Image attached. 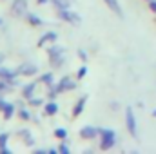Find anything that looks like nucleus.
<instances>
[{"instance_id": "f257e3e1", "label": "nucleus", "mask_w": 156, "mask_h": 154, "mask_svg": "<svg viewBox=\"0 0 156 154\" xmlns=\"http://www.w3.org/2000/svg\"><path fill=\"white\" fill-rule=\"evenodd\" d=\"M47 58H49V64H51L55 69H58V67H62L64 62H66V49L55 44V45H51V47L47 49Z\"/></svg>"}, {"instance_id": "f03ea898", "label": "nucleus", "mask_w": 156, "mask_h": 154, "mask_svg": "<svg viewBox=\"0 0 156 154\" xmlns=\"http://www.w3.org/2000/svg\"><path fill=\"white\" fill-rule=\"evenodd\" d=\"M100 136H102L100 149H102V151H109V149L115 145V140H116L115 131H111V129H100Z\"/></svg>"}, {"instance_id": "7ed1b4c3", "label": "nucleus", "mask_w": 156, "mask_h": 154, "mask_svg": "<svg viewBox=\"0 0 156 154\" xmlns=\"http://www.w3.org/2000/svg\"><path fill=\"white\" fill-rule=\"evenodd\" d=\"M56 15H58V18H60V20L69 22V24H73V26H80V22H82L80 15L75 13V11H71V9H58V11H56Z\"/></svg>"}, {"instance_id": "20e7f679", "label": "nucleus", "mask_w": 156, "mask_h": 154, "mask_svg": "<svg viewBox=\"0 0 156 154\" xmlns=\"http://www.w3.org/2000/svg\"><path fill=\"white\" fill-rule=\"evenodd\" d=\"M11 15L20 18L27 15V0H13L11 2Z\"/></svg>"}, {"instance_id": "39448f33", "label": "nucleus", "mask_w": 156, "mask_h": 154, "mask_svg": "<svg viewBox=\"0 0 156 154\" xmlns=\"http://www.w3.org/2000/svg\"><path fill=\"white\" fill-rule=\"evenodd\" d=\"M56 87H58L60 93H67V91H73V89L76 87V82H75L73 78H69V76H64L58 83H56Z\"/></svg>"}, {"instance_id": "423d86ee", "label": "nucleus", "mask_w": 156, "mask_h": 154, "mask_svg": "<svg viewBox=\"0 0 156 154\" xmlns=\"http://www.w3.org/2000/svg\"><path fill=\"white\" fill-rule=\"evenodd\" d=\"M18 75H22V76H35L37 73H38V67L35 65V64H22V65H18Z\"/></svg>"}, {"instance_id": "0eeeda50", "label": "nucleus", "mask_w": 156, "mask_h": 154, "mask_svg": "<svg viewBox=\"0 0 156 154\" xmlns=\"http://www.w3.org/2000/svg\"><path fill=\"white\" fill-rule=\"evenodd\" d=\"M98 134H100V129L91 127V125H85V127L80 129V136H82L83 140H94Z\"/></svg>"}, {"instance_id": "6e6552de", "label": "nucleus", "mask_w": 156, "mask_h": 154, "mask_svg": "<svg viewBox=\"0 0 156 154\" xmlns=\"http://www.w3.org/2000/svg\"><path fill=\"white\" fill-rule=\"evenodd\" d=\"M37 85H38V80H37V82H29V83H26V85L22 87V98H24V100L33 98V96H35V91H37Z\"/></svg>"}, {"instance_id": "1a4fd4ad", "label": "nucleus", "mask_w": 156, "mask_h": 154, "mask_svg": "<svg viewBox=\"0 0 156 154\" xmlns=\"http://www.w3.org/2000/svg\"><path fill=\"white\" fill-rule=\"evenodd\" d=\"M56 38H58V35H56L55 31H47V33H44V35L38 38L37 45H38V47H44L45 44H55V42H56Z\"/></svg>"}, {"instance_id": "9d476101", "label": "nucleus", "mask_w": 156, "mask_h": 154, "mask_svg": "<svg viewBox=\"0 0 156 154\" xmlns=\"http://www.w3.org/2000/svg\"><path fill=\"white\" fill-rule=\"evenodd\" d=\"M125 123H127V129L133 136H136V120H134V114H133V109H127L125 111Z\"/></svg>"}, {"instance_id": "9b49d317", "label": "nucleus", "mask_w": 156, "mask_h": 154, "mask_svg": "<svg viewBox=\"0 0 156 154\" xmlns=\"http://www.w3.org/2000/svg\"><path fill=\"white\" fill-rule=\"evenodd\" d=\"M16 76H18V71H11V69H7V67L0 65V78H2V80H5L7 83H11Z\"/></svg>"}, {"instance_id": "f8f14e48", "label": "nucleus", "mask_w": 156, "mask_h": 154, "mask_svg": "<svg viewBox=\"0 0 156 154\" xmlns=\"http://www.w3.org/2000/svg\"><path fill=\"white\" fill-rule=\"evenodd\" d=\"M26 20H27V24L33 26V27H40V26H44V20L40 18L38 15H35V13H27V15H26Z\"/></svg>"}, {"instance_id": "ddd939ff", "label": "nucleus", "mask_w": 156, "mask_h": 154, "mask_svg": "<svg viewBox=\"0 0 156 154\" xmlns=\"http://www.w3.org/2000/svg\"><path fill=\"white\" fill-rule=\"evenodd\" d=\"M15 113H16V105L11 103V102H7L5 107H4V111H2V116H4V120H11L15 116Z\"/></svg>"}, {"instance_id": "4468645a", "label": "nucleus", "mask_w": 156, "mask_h": 154, "mask_svg": "<svg viewBox=\"0 0 156 154\" xmlns=\"http://www.w3.org/2000/svg\"><path fill=\"white\" fill-rule=\"evenodd\" d=\"M18 134L22 136V140H24V143H26L27 147H35V138L31 136V132H29L27 129H22V131H18Z\"/></svg>"}, {"instance_id": "2eb2a0df", "label": "nucleus", "mask_w": 156, "mask_h": 154, "mask_svg": "<svg viewBox=\"0 0 156 154\" xmlns=\"http://www.w3.org/2000/svg\"><path fill=\"white\" fill-rule=\"evenodd\" d=\"M85 103H87V96H82V98L78 100L76 103H75V107H73V116H75V118L82 114V111H83Z\"/></svg>"}, {"instance_id": "dca6fc26", "label": "nucleus", "mask_w": 156, "mask_h": 154, "mask_svg": "<svg viewBox=\"0 0 156 154\" xmlns=\"http://www.w3.org/2000/svg\"><path fill=\"white\" fill-rule=\"evenodd\" d=\"M44 113H45L47 116H55L56 113H58V103H56L55 100H51L49 103L44 105Z\"/></svg>"}, {"instance_id": "f3484780", "label": "nucleus", "mask_w": 156, "mask_h": 154, "mask_svg": "<svg viewBox=\"0 0 156 154\" xmlns=\"http://www.w3.org/2000/svg\"><path fill=\"white\" fill-rule=\"evenodd\" d=\"M38 82L47 85V87H51V85H55V76H53V73H44V75H40Z\"/></svg>"}, {"instance_id": "a211bd4d", "label": "nucleus", "mask_w": 156, "mask_h": 154, "mask_svg": "<svg viewBox=\"0 0 156 154\" xmlns=\"http://www.w3.org/2000/svg\"><path fill=\"white\" fill-rule=\"evenodd\" d=\"M107 5H109V9L113 11V13H116L118 16H122L123 13H122V7H120V4H118V0H104Z\"/></svg>"}, {"instance_id": "6ab92c4d", "label": "nucleus", "mask_w": 156, "mask_h": 154, "mask_svg": "<svg viewBox=\"0 0 156 154\" xmlns=\"http://www.w3.org/2000/svg\"><path fill=\"white\" fill-rule=\"evenodd\" d=\"M51 4L55 5V9H69V2L67 0H51Z\"/></svg>"}, {"instance_id": "aec40b11", "label": "nucleus", "mask_w": 156, "mask_h": 154, "mask_svg": "<svg viewBox=\"0 0 156 154\" xmlns=\"http://www.w3.org/2000/svg\"><path fill=\"white\" fill-rule=\"evenodd\" d=\"M55 138H58V140L66 142V140H67V131H66L64 127H58V129H55Z\"/></svg>"}, {"instance_id": "412c9836", "label": "nucleus", "mask_w": 156, "mask_h": 154, "mask_svg": "<svg viewBox=\"0 0 156 154\" xmlns=\"http://www.w3.org/2000/svg\"><path fill=\"white\" fill-rule=\"evenodd\" d=\"M18 118L20 120H24V121H27V120H31V111L29 109H26V107H22V109H18Z\"/></svg>"}, {"instance_id": "4be33fe9", "label": "nucleus", "mask_w": 156, "mask_h": 154, "mask_svg": "<svg viewBox=\"0 0 156 154\" xmlns=\"http://www.w3.org/2000/svg\"><path fill=\"white\" fill-rule=\"evenodd\" d=\"M27 103H29V107H40V105H44V98L40 96V98H29L27 100Z\"/></svg>"}, {"instance_id": "5701e85b", "label": "nucleus", "mask_w": 156, "mask_h": 154, "mask_svg": "<svg viewBox=\"0 0 156 154\" xmlns=\"http://www.w3.org/2000/svg\"><path fill=\"white\" fill-rule=\"evenodd\" d=\"M58 94H60L58 87H56V85H51V87H49V93H47V98H49V100H55Z\"/></svg>"}, {"instance_id": "b1692460", "label": "nucleus", "mask_w": 156, "mask_h": 154, "mask_svg": "<svg viewBox=\"0 0 156 154\" xmlns=\"http://www.w3.org/2000/svg\"><path fill=\"white\" fill-rule=\"evenodd\" d=\"M7 142H9V134H7V132H0V149L5 147Z\"/></svg>"}, {"instance_id": "393cba45", "label": "nucleus", "mask_w": 156, "mask_h": 154, "mask_svg": "<svg viewBox=\"0 0 156 154\" xmlns=\"http://www.w3.org/2000/svg\"><path fill=\"white\" fill-rule=\"evenodd\" d=\"M9 87H11V85H9L5 80H2V78H0V93H7V91H9Z\"/></svg>"}, {"instance_id": "a878e982", "label": "nucleus", "mask_w": 156, "mask_h": 154, "mask_svg": "<svg viewBox=\"0 0 156 154\" xmlns=\"http://www.w3.org/2000/svg\"><path fill=\"white\" fill-rule=\"evenodd\" d=\"M85 75H87V67H85V65H82V67L78 69V73H76V78H78V80H82Z\"/></svg>"}, {"instance_id": "bb28decb", "label": "nucleus", "mask_w": 156, "mask_h": 154, "mask_svg": "<svg viewBox=\"0 0 156 154\" xmlns=\"http://www.w3.org/2000/svg\"><path fill=\"white\" fill-rule=\"evenodd\" d=\"M58 152H62V154H69V147H67L66 143H62V145L58 147Z\"/></svg>"}, {"instance_id": "cd10ccee", "label": "nucleus", "mask_w": 156, "mask_h": 154, "mask_svg": "<svg viewBox=\"0 0 156 154\" xmlns=\"http://www.w3.org/2000/svg\"><path fill=\"white\" fill-rule=\"evenodd\" d=\"M78 58H80V60H83V62H85V60H87V53H85V51H83V49H80V51H78Z\"/></svg>"}, {"instance_id": "c85d7f7f", "label": "nucleus", "mask_w": 156, "mask_h": 154, "mask_svg": "<svg viewBox=\"0 0 156 154\" xmlns=\"http://www.w3.org/2000/svg\"><path fill=\"white\" fill-rule=\"evenodd\" d=\"M5 100H4V96H2V93H0V111H4V107H5Z\"/></svg>"}, {"instance_id": "c756f323", "label": "nucleus", "mask_w": 156, "mask_h": 154, "mask_svg": "<svg viewBox=\"0 0 156 154\" xmlns=\"http://www.w3.org/2000/svg\"><path fill=\"white\" fill-rule=\"evenodd\" d=\"M0 154H13V151H11V149H7V145H5V147H2V149H0Z\"/></svg>"}, {"instance_id": "7c9ffc66", "label": "nucleus", "mask_w": 156, "mask_h": 154, "mask_svg": "<svg viewBox=\"0 0 156 154\" xmlns=\"http://www.w3.org/2000/svg\"><path fill=\"white\" fill-rule=\"evenodd\" d=\"M149 5H151V9L156 13V2H154V0H151V4H149Z\"/></svg>"}, {"instance_id": "2f4dec72", "label": "nucleus", "mask_w": 156, "mask_h": 154, "mask_svg": "<svg viewBox=\"0 0 156 154\" xmlns=\"http://www.w3.org/2000/svg\"><path fill=\"white\" fill-rule=\"evenodd\" d=\"M33 152H35V154H44V152H45V151H44V149H35Z\"/></svg>"}, {"instance_id": "473e14b6", "label": "nucleus", "mask_w": 156, "mask_h": 154, "mask_svg": "<svg viewBox=\"0 0 156 154\" xmlns=\"http://www.w3.org/2000/svg\"><path fill=\"white\" fill-rule=\"evenodd\" d=\"M38 4H47V2H51V0H37Z\"/></svg>"}, {"instance_id": "72a5a7b5", "label": "nucleus", "mask_w": 156, "mask_h": 154, "mask_svg": "<svg viewBox=\"0 0 156 154\" xmlns=\"http://www.w3.org/2000/svg\"><path fill=\"white\" fill-rule=\"evenodd\" d=\"M2 62H4V54L0 53V65H2Z\"/></svg>"}, {"instance_id": "f704fd0d", "label": "nucleus", "mask_w": 156, "mask_h": 154, "mask_svg": "<svg viewBox=\"0 0 156 154\" xmlns=\"http://www.w3.org/2000/svg\"><path fill=\"white\" fill-rule=\"evenodd\" d=\"M2 24H4V20H2V18H0V26H2Z\"/></svg>"}, {"instance_id": "c9c22d12", "label": "nucleus", "mask_w": 156, "mask_h": 154, "mask_svg": "<svg viewBox=\"0 0 156 154\" xmlns=\"http://www.w3.org/2000/svg\"><path fill=\"white\" fill-rule=\"evenodd\" d=\"M153 114H154V116H156V111H154V113H153Z\"/></svg>"}]
</instances>
